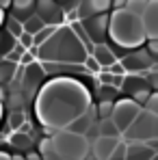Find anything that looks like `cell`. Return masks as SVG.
I'll list each match as a JSON object with an SVG mask.
<instances>
[{"label":"cell","instance_id":"cell-1","mask_svg":"<svg viewBox=\"0 0 158 160\" xmlns=\"http://www.w3.org/2000/svg\"><path fill=\"white\" fill-rule=\"evenodd\" d=\"M91 106V95L84 89V84L61 76L41 87L35 102V115L43 123L46 132H59L67 130L69 123L89 112Z\"/></svg>","mask_w":158,"mask_h":160},{"label":"cell","instance_id":"cell-2","mask_svg":"<svg viewBox=\"0 0 158 160\" xmlns=\"http://www.w3.org/2000/svg\"><path fill=\"white\" fill-rule=\"evenodd\" d=\"M89 50L82 46L72 26H61L54 37L39 48L41 63H69V65H84Z\"/></svg>","mask_w":158,"mask_h":160},{"label":"cell","instance_id":"cell-3","mask_svg":"<svg viewBox=\"0 0 158 160\" xmlns=\"http://www.w3.org/2000/svg\"><path fill=\"white\" fill-rule=\"evenodd\" d=\"M89 152V138L69 130H59L52 136L43 138L39 145V154L43 160H87Z\"/></svg>","mask_w":158,"mask_h":160},{"label":"cell","instance_id":"cell-4","mask_svg":"<svg viewBox=\"0 0 158 160\" xmlns=\"http://www.w3.org/2000/svg\"><path fill=\"white\" fill-rule=\"evenodd\" d=\"M110 41L117 43L124 50H139L143 43H147V32L143 26V18L134 15L126 9L110 13Z\"/></svg>","mask_w":158,"mask_h":160},{"label":"cell","instance_id":"cell-5","mask_svg":"<svg viewBox=\"0 0 158 160\" xmlns=\"http://www.w3.org/2000/svg\"><path fill=\"white\" fill-rule=\"evenodd\" d=\"M126 143H150L158 141V117L154 112L145 110L139 115V119L132 123V128L121 136Z\"/></svg>","mask_w":158,"mask_h":160},{"label":"cell","instance_id":"cell-6","mask_svg":"<svg viewBox=\"0 0 158 160\" xmlns=\"http://www.w3.org/2000/svg\"><path fill=\"white\" fill-rule=\"evenodd\" d=\"M143 108L136 100L132 98H126V100H117L115 102V110H113V121L115 126L119 128V132L126 134L132 128V123L139 119V115L143 112Z\"/></svg>","mask_w":158,"mask_h":160},{"label":"cell","instance_id":"cell-7","mask_svg":"<svg viewBox=\"0 0 158 160\" xmlns=\"http://www.w3.org/2000/svg\"><path fill=\"white\" fill-rule=\"evenodd\" d=\"M121 63H124V67H126L128 74H143V72L147 74L154 67V54L150 52L147 48H139L134 52L126 54L121 58Z\"/></svg>","mask_w":158,"mask_h":160},{"label":"cell","instance_id":"cell-8","mask_svg":"<svg viewBox=\"0 0 158 160\" xmlns=\"http://www.w3.org/2000/svg\"><path fill=\"white\" fill-rule=\"evenodd\" d=\"M48 26H56L61 28L65 22V13L61 9V4L56 0H37V11H35Z\"/></svg>","mask_w":158,"mask_h":160},{"label":"cell","instance_id":"cell-9","mask_svg":"<svg viewBox=\"0 0 158 160\" xmlns=\"http://www.w3.org/2000/svg\"><path fill=\"white\" fill-rule=\"evenodd\" d=\"M82 24L87 28L89 37L93 39V43H104V39L110 32V13H104V15H93L89 20H82Z\"/></svg>","mask_w":158,"mask_h":160},{"label":"cell","instance_id":"cell-10","mask_svg":"<svg viewBox=\"0 0 158 160\" xmlns=\"http://www.w3.org/2000/svg\"><path fill=\"white\" fill-rule=\"evenodd\" d=\"M43 74H46V69H43V65H41V63H33V65L24 67V78H22V87H24V93H26L28 100H33V98H35V91L39 89V84H41V78H43ZM41 87H43V84H41Z\"/></svg>","mask_w":158,"mask_h":160},{"label":"cell","instance_id":"cell-11","mask_svg":"<svg viewBox=\"0 0 158 160\" xmlns=\"http://www.w3.org/2000/svg\"><path fill=\"white\" fill-rule=\"evenodd\" d=\"M110 9H113V0H80L76 11L80 20H89L93 15H104Z\"/></svg>","mask_w":158,"mask_h":160},{"label":"cell","instance_id":"cell-12","mask_svg":"<svg viewBox=\"0 0 158 160\" xmlns=\"http://www.w3.org/2000/svg\"><path fill=\"white\" fill-rule=\"evenodd\" d=\"M117 145H119V138L98 136V138L93 141V145H91V152H93L95 160H110L113 152L117 149Z\"/></svg>","mask_w":158,"mask_h":160},{"label":"cell","instance_id":"cell-13","mask_svg":"<svg viewBox=\"0 0 158 160\" xmlns=\"http://www.w3.org/2000/svg\"><path fill=\"white\" fill-rule=\"evenodd\" d=\"M143 26L147 32V41L158 39V0H150V7L143 15Z\"/></svg>","mask_w":158,"mask_h":160},{"label":"cell","instance_id":"cell-14","mask_svg":"<svg viewBox=\"0 0 158 160\" xmlns=\"http://www.w3.org/2000/svg\"><path fill=\"white\" fill-rule=\"evenodd\" d=\"M91 56H95V61L102 65V69H110V67L117 63V54H115V50H113L110 46H106V43H98Z\"/></svg>","mask_w":158,"mask_h":160},{"label":"cell","instance_id":"cell-15","mask_svg":"<svg viewBox=\"0 0 158 160\" xmlns=\"http://www.w3.org/2000/svg\"><path fill=\"white\" fill-rule=\"evenodd\" d=\"M11 11H13L11 15H15L18 20L26 22L28 18H33L35 11H37V0H13Z\"/></svg>","mask_w":158,"mask_h":160},{"label":"cell","instance_id":"cell-16","mask_svg":"<svg viewBox=\"0 0 158 160\" xmlns=\"http://www.w3.org/2000/svg\"><path fill=\"white\" fill-rule=\"evenodd\" d=\"M15 152H24V154H28L30 149H33V145H35V141H33V136L26 132H13L9 138H4Z\"/></svg>","mask_w":158,"mask_h":160},{"label":"cell","instance_id":"cell-17","mask_svg":"<svg viewBox=\"0 0 158 160\" xmlns=\"http://www.w3.org/2000/svg\"><path fill=\"white\" fill-rule=\"evenodd\" d=\"M156 152L147 143H128V160H154Z\"/></svg>","mask_w":158,"mask_h":160},{"label":"cell","instance_id":"cell-18","mask_svg":"<svg viewBox=\"0 0 158 160\" xmlns=\"http://www.w3.org/2000/svg\"><path fill=\"white\" fill-rule=\"evenodd\" d=\"M121 89H124L126 93L134 95V93H139V91H143V89H152V87H150V80L147 78H141L139 74H128Z\"/></svg>","mask_w":158,"mask_h":160},{"label":"cell","instance_id":"cell-19","mask_svg":"<svg viewBox=\"0 0 158 160\" xmlns=\"http://www.w3.org/2000/svg\"><path fill=\"white\" fill-rule=\"evenodd\" d=\"M20 74H24V67H22V65L11 63V61H2V67H0V80H2L4 87H7L13 78H18Z\"/></svg>","mask_w":158,"mask_h":160},{"label":"cell","instance_id":"cell-20","mask_svg":"<svg viewBox=\"0 0 158 160\" xmlns=\"http://www.w3.org/2000/svg\"><path fill=\"white\" fill-rule=\"evenodd\" d=\"M4 28H7L11 35H15L18 39L26 32V30H24V22H22V20H18L15 15H4Z\"/></svg>","mask_w":158,"mask_h":160},{"label":"cell","instance_id":"cell-21","mask_svg":"<svg viewBox=\"0 0 158 160\" xmlns=\"http://www.w3.org/2000/svg\"><path fill=\"white\" fill-rule=\"evenodd\" d=\"M98 126H100V136H108V138H119V136H124V134L119 132V128L115 126L113 119H104V121H100Z\"/></svg>","mask_w":158,"mask_h":160},{"label":"cell","instance_id":"cell-22","mask_svg":"<svg viewBox=\"0 0 158 160\" xmlns=\"http://www.w3.org/2000/svg\"><path fill=\"white\" fill-rule=\"evenodd\" d=\"M18 43H20V39L15 37V35H11L7 28L2 30V58L7 56V54H11L15 48H18Z\"/></svg>","mask_w":158,"mask_h":160},{"label":"cell","instance_id":"cell-23","mask_svg":"<svg viewBox=\"0 0 158 160\" xmlns=\"http://www.w3.org/2000/svg\"><path fill=\"white\" fill-rule=\"evenodd\" d=\"M46 26H48V24H46V22H43V20H41L37 13H35L33 18H28L26 22H24V30H26L28 35H39V32H41Z\"/></svg>","mask_w":158,"mask_h":160},{"label":"cell","instance_id":"cell-24","mask_svg":"<svg viewBox=\"0 0 158 160\" xmlns=\"http://www.w3.org/2000/svg\"><path fill=\"white\" fill-rule=\"evenodd\" d=\"M147 7H150V0H128L126 2V11H130V13L139 15V18L145 15Z\"/></svg>","mask_w":158,"mask_h":160},{"label":"cell","instance_id":"cell-25","mask_svg":"<svg viewBox=\"0 0 158 160\" xmlns=\"http://www.w3.org/2000/svg\"><path fill=\"white\" fill-rule=\"evenodd\" d=\"M24 123H26V117H24L22 110H13V112L9 115V128H11L13 132H20V130L24 128Z\"/></svg>","mask_w":158,"mask_h":160},{"label":"cell","instance_id":"cell-26","mask_svg":"<svg viewBox=\"0 0 158 160\" xmlns=\"http://www.w3.org/2000/svg\"><path fill=\"white\" fill-rule=\"evenodd\" d=\"M113 110H115V102H98V117H100V121L113 119Z\"/></svg>","mask_w":158,"mask_h":160},{"label":"cell","instance_id":"cell-27","mask_svg":"<svg viewBox=\"0 0 158 160\" xmlns=\"http://www.w3.org/2000/svg\"><path fill=\"white\" fill-rule=\"evenodd\" d=\"M26 52H28L26 48H24L22 43H18V48H15L11 54H7V56H4V61H11V63H18V65H20V63H22V56H24Z\"/></svg>","mask_w":158,"mask_h":160},{"label":"cell","instance_id":"cell-28","mask_svg":"<svg viewBox=\"0 0 158 160\" xmlns=\"http://www.w3.org/2000/svg\"><path fill=\"white\" fill-rule=\"evenodd\" d=\"M115 87L113 84H102L100 87V102H115L113 98H115Z\"/></svg>","mask_w":158,"mask_h":160},{"label":"cell","instance_id":"cell-29","mask_svg":"<svg viewBox=\"0 0 158 160\" xmlns=\"http://www.w3.org/2000/svg\"><path fill=\"white\" fill-rule=\"evenodd\" d=\"M110 160H128V143H126L124 138L119 141V145H117V149L113 152Z\"/></svg>","mask_w":158,"mask_h":160},{"label":"cell","instance_id":"cell-30","mask_svg":"<svg viewBox=\"0 0 158 160\" xmlns=\"http://www.w3.org/2000/svg\"><path fill=\"white\" fill-rule=\"evenodd\" d=\"M84 67H87V72H91V74H100L102 72V65L95 61V56H87V61H84Z\"/></svg>","mask_w":158,"mask_h":160},{"label":"cell","instance_id":"cell-31","mask_svg":"<svg viewBox=\"0 0 158 160\" xmlns=\"http://www.w3.org/2000/svg\"><path fill=\"white\" fill-rule=\"evenodd\" d=\"M145 110H150V112H154L158 117V91L152 93V98L147 100V104H145Z\"/></svg>","mask_w":158,"mask_h":160},{"label":"cell","instance_id":"cell-32","mask_svg":"<svg viewBox=\"0 0 158 160\" xmlns=\"http://www.w3.org/2000/svg\"><path fill=\"white\" fill-rule=\"evenodd\" d=\"M20 43H22L26 50H33V48H35V35H28V32H24V35L20 37Z\"/></svg>","mask_w":158,"mask_h":160},{"label":"cell","instance_id":"cell-33","mask_svg":"<svg viewBox=\"0 0 158 160\" xmlns=\"http://www.w3.org/2000/svg\"><path fill=\"white\" fill-rule=\"evenodd\" d=\"M113 78H115V74H110L108 69H102L100 72V82L102 84H113Z\"/></svg>","mask_w":158,"mask_h":160},{"label":"cell","instance_id":"cell-34","mask_svg":"<svg viewBox=\"0 0 158 160\" xmlns=\"http://www.w3.org/2000/svg\"><path fill=\"white\" fill-rule=\"evenodd\" d=\"M145 76H147V80H150V87L158 91V74H150V72H147Z\"/></svg>","mask_w":158,"mask_h":160},{"label":"cell","instance_id":"cell-35","mask_svg":"<svg viewBox=\"0 0 158 160\" xmlns=\"http://www.w3.org/2000/svg\"><path fill=\"white\" fill-rule=\"evenodd\" d=\"M147 50L154 54V56H158V39H152V41H147Z\"/></svg>","mask_w":158,"mask_h":160},{"label":"cell","instance_id":"cell-36","mask_svg":"<svg viewBox=\"0 0 158 160\" xmlns=\"http://www.w3.org/2000/svg\"><path fill=\"white\" fill-rule=\"evenodd\" d=\"M24 158H26V160H43V158H41V154H39V152H28V154L24 156Z\"/></svg>","mask_w":158,"mask_h":160},{"label":"cell","instance_id":"cell-37","mask_svg":"<svg viewBox=\"0 0 158 160\" xmlns=\"http://www.w3.org/2000/svg\"><path fill=\"white\" fill-rule=\"evenodd\" d=\"M11 4H13V0H0V7H2L4 11H7V9H9Z\"/></svg>","mask_w":158,"mask_h":160},{"label":"cell","instance_id":"cell-38","mask_svg":"<svg viewBox=\"0 0 158 160\" xmlns=\"http://www.w3.org/2000/svg\"><path fill=\"white\" fill-rule=\"evenodd\" d=\"M150 74H158V63H154V67L150 69Z\"/></svg>","mask_w":158,"mask_h":160},{"label":"cell","instance_id":"cell-39","mask_svg":"<svg viewBox=\"0 0 158 160\" xmlns=\"http://www.w3.org/2000/svg\"><path fill=\"white\" fill-rule=\"evenodd\" d=\"M56 2H67V4H69V2H72V0H56Z\"/></svg>","mask_w":158,"mask_h":160},{"label":"cell","instance_id":"cell-40","mask_svg":"<svg viewBox=\"0 0 158 160\" xmlns=\"http://www.w3.org/2000/svg\"><path fill=\"white\" fill-rule=\"evenodd\" d=\"M2 156H4V158H2V160H9V154H2Z\"/></svg>","mask_w":158,"mask_h":160},{"label":"cell","instance_id":"cell-41","mask_svg":"<svg viewBox=\"0 0 158 160\" xmlns=\"http://www.w3.org/2000/svg\"><path fill=\"white\" fill-rule=\"evenodd\" d=\"M154 160H158V154H156V156H154Z\"/></svg>","mask_w":158,"mask_h":160},{"label":"cell","instance_id":"cell-42","mask_svg":"<svg viewBox=\"0 0 158 160\" xmlns=\"http://www.w3.org/2000/svg\"><path fill=\"white\" fill-rule=\"evenodd\" d=\"M15 160H26V158H15Z\"/></svg>","mask_w":158,"mask_h":160}]
</instances>
